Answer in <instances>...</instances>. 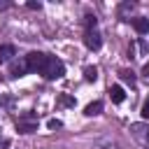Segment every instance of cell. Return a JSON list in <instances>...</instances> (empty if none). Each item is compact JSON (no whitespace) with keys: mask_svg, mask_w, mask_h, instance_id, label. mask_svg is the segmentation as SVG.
<instances>
[{"mask_svg":"<svg viewBox=\"0 0 149 149\" xmlns=\"http://www.w3.org/2000/svg\"><path fill=\"white\" fill-rule=\"evenodd\" d=\"M40 74H42L44 79H61V77L65 74V65H63V61H61V58H56V56H49V54H47V61H44V65H42Z\"/></svg>","mask_w":149,"mask_h":149,"instance_id":"obj_1","label":"cell"},{"mask_svg":"<svg viewBox=\"0 0 149 149\" xmlns=\"http://www.w3.org/2000/svg\"><path fill=\"white\" fill-rule=\"evenodd\" d=\"M44 61H47V54H42V51H30V54L26 56L28 72H40L42 65H44Z\"/></svg>","mask_w":149,"mask_h":149,"instance_id":"obj_2","label":"cell"},{"mask_svg":"<svg viewBox=\"0 0 149 149\" xmlns=\"http://www.w3.org/2000/svg\"><path fill=\"white\" fill-rule=\"evenodd\" d=\"M84 44L91 49V51H98L102 47V37L98 33V28H91V30H84Z\"/></svg>","mask_w":149,"mask_h":149,"instance_id":"obj_3","label":"cell"},{"mask_svg":"<svg viewBox=\"0 0 149 149\" xmlns=\"http://www.w3.org/2000/svg\"><path fill=\"white\" fill-rule=\"evenodd\" d=\"M16 130H19V133H35V130H37V119H35L33 114L21 116V119L16 121Z\"/></svg>","mask_w":149,"mask_h":149,"instance_id":"obj_4","label":"cell"},{"mask_svg":"<svg viewBox=\"0 0 149 149\" xmlns=\"http://www.w3.org/2000/svg\"><path fill=\"white\" fill-rule=\"evenodd\" d=\"M28 72V65H26V56L21 58V61H12V65H9V77H23Z\"/></svg>","mask_w":149,"mask_h":149,"instance_id":"obj_5","label":"cell"},{"mask_svg":"<svg viewBox=\"0 0 149 149\" xmlns=\"http://www.w3.org/2000/svg\"><path fill=\"white\" fill-rule=\"evenodd\" d=\"M130 23H133L137 35H147L149 33V19L147 16H135V19H130Z\"/></svg>","mask_w":149,"mask_h":149,"instance_id":"obj_6","label":"cell"},{"mask_svg":"<svg viewBox=\"0 0 149 149\" xmlns=\"http://www.w3.org/2000/svg\"><path fill=\"white\" fill-rule=\"evenodd\" d=\"M130 130H133V135H135L142 144H147V147H149V128H147V126L135 123V126H130Z\"/></svg>","mask_w":149,"mask_h":149,"instance_id":"obj_7","label":"cell"},{"mask_svg":"<svg viewBox=\"0 0 149 149\" xmlns=\"http://www.w3.org/2000/svg\"><path fill=\"white\" fill-rule=\"evenodd\" d=\"M109 98H112L114 105H121V102L126 100V91H123V86H119V84L109 86Z\"/></svg>","mask_w":149,"mask_h":149,"instance_id":"obj_8","label":"cell"},{"mask_svg":"<svg viewBox=\"0 0 149 149\" xmlns=\"http://www.w3.org/2000/svg\"><path fill=\"white\" fill-rule=\"evenodd\" d=\"M12 56H16L14 44H0V63H9Z\"/></svg>","mask_w":149,"mask_h":149,"instance_id":"obj_9","label":"cell"},{"mask_svg":"<svg viewBox=\"0 0 149 149\" xmlns=\"http://www.w3.org/2000/svg\"><path fill=\"white\" fill-rule=\"evenodd\" d=\"M100 112H102V102H100V100L88 102V105H86V109H84V114H86V116H95V114H100Z\"/></svg>","mask_w":149,"mask_h":149,"instance_id":"obj_10","label":"cell"},{"mask_svg":"<svg viewBox=\"0 0 149 149\" xmlns=\"http://www.w3.org/2000/svg\"><path fill=\"white\" fill-rule=\"evenodd\" d=\"M84 79L86 81H95L98 79V68L95 65H86L84 68Z\"/></svg>","mask_w":149,"mask_h":149,"instance_id":"obj_11","label":"cell"},{"mask_svg":"<svg viewBox=\"0 0 149 149\" xmlns=\"http://www.w3.org/2000/svg\"><path fill=\"white\" fill-rule=\"evenodd\" d=\"M56 102H58L61 107H74V98H72V95H68V93H61Z\"/></svg>","mask_w":149,"mask_h":149,"instance_id":"obj_12","label":"cell"},{"mask_svg":"<svg viewBox=\"0 0 149 149\" xmlns=\"http://www.w3.org/2000/svg\"><path fill=\"white\" fill-rule=\"evenodd\" d=\"M119 74H121V79H123V81H130V84H135V74H133V70H121Z\"/></svg>","mask_w":149,"mask_h":149,"instance_id":"obj_13","label":"cell"},{"mask_svg":"<svg viewBox=\"0 0 149 149\" xmlns=\"http://www.w3.org/2000/svg\"><path fill=\"white\" fill-rule=\"evenodd\" d=\"M47 128L49 130H58V128H63V121L61 119H49L47 121Z\"/></svg>","mask_w":149,"mask_h":149,"instance_id":"obj_14","label":"cell"},{"mask_svg":"<svg viewBox=\"0 0 149 149\" xmlns=\"http://www.w3.org/2000/svg\"><path fill=\"white\" fill-rule=\"evenodd\" d=\"M140 116L147 121L149 119V98H144V102H142V109H140Z\"/></svg>","mask_w":149,"mask_h":149,"instance_id":"obj_15","label":"cell"},{"mask_svg":"<svg viewBox=\"0 0 149 149\" xmlns=\"http://www.w3.org/2000/svg\"><path fill=\"white\" fill-rule=\"evenodd\" d=\"M84 23H86V30L95 28V16H93V14H86V16H84Z\"/></svg>","mask_w":149,"mask_h":149,"instance_id":"obj_16","label":"cell"},{"mask_svg":"<svg viewBox=\"0 0 149 149\" xmlns=\"http://www.w3.org/2000/svg\"><path fill=\"white\" fill-rule=\"evenodd\" d=\"M28 7H30V9H40L42 5H40V2H35V0H30V2H28Z\"/></svg>","mask_w":149,"mask_h":149,"instance_id":"obj_17","label":"cell"},{"mask_svg":"<svg viewBox=\"0 0 149 149\" xmlns=\"http://www.w3.org/2000/svg\"><path fill=\"white\" fill-rule=\"evenodd\" d=\"M142 74H144V77H149V61L142 65Z\"/></svg>","mask_w":149,"mask_h":149,"instance_id":"obj_18","label":"cell"},{"mask_svg":"<svg viewBox=\"0 0 149 149\" xmlns=\"http://www.w3.org/2000/svg\"><path fill=\"white\" fill-rule=\"evenodd\" d=\"M7 7H9V2H7V0H0V12H5Z\"/></svg>","mask_w":149,"mask_h":149,"instance_id":"obj_19","label":"cell"}]
</instances>
